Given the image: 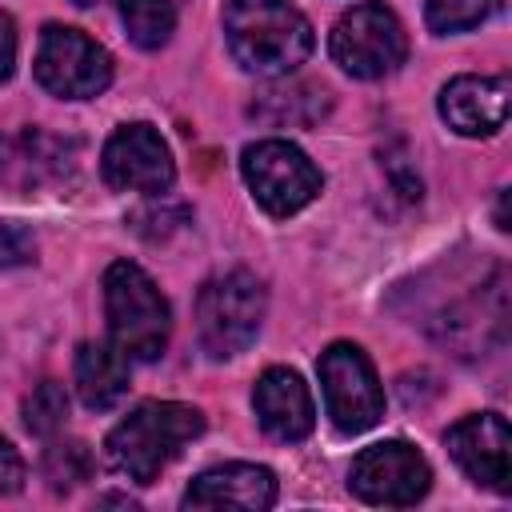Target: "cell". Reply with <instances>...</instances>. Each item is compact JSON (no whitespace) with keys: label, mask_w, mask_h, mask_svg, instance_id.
<instances>
[{"label":"cell","mask_w":512,"mask_h":512,"mask_svg":"<svg viewBox=\"0 0 512 512\" xmlns=\"http://www.w3.org/2000/svg\"><path fill=\"white\" fill-rule=\"evenodd\" d=\"M224 36L236 64L256 76H288L312 52V24L292 0H228Z\"/></svg>","instance_id":"obj_1"},{"label":"cell","mask_w":512,"mask_h":512,"mask_svg":"<svg viewBox=\"0 0 512 512\" xmlns=\"http://www.w3.org/2000/svg\"><path fill=\"white\" fill-rule=\"evenodd\" d=\"M204 432V416L192 404L180 400H148L136 404L104 440L108 464L136 480V484H152L188 440H196Z\"/></svg>","instance_id":"obj_2"},{"label":"cell","mask_w":512,"mask_h":512,"mask_svg":"<svg viewBox=\"0 0 512 512\" xmlns=\"http://www.w3.org/2000/svg\"><path fill=\"white\" fill-rule=\"evenodd\" d=\"M104 312H108L112 344L128 360L164 356L168 332H172L168 300L160 296V288L152 284V276L140 264H132V260L108 264V272H104Z\"/></svg>","instance_id":"obj_3"},{"label":"cell","mask_w":512,"mask_h":512,"mask_svg":"<svg viewBox=\"0 0 512 512\" xmlns=\"http://www.w3.org/2000/svg\"><path fill=\"white\" fill-rule=\"evenodd\" d=\"M264 320V288L252 272L212 276L196 296V332L212 360L240 356Z\"/></svg>","instance_id":"obj_4"},{"label":"cell","mask_w":512,"mask_h":512,"mask_svg":"<svg viewBox=\"0 0 512 512\" xmlns=\"http://www.w3.org/2000/svg\"><path fill=\"white\" fill-rule=\"evenodd\" d=\"M332 60L356 76V80H380L388 72H396L408 56V32L396 20V12L388 4H356L348 8L336 28H332Z\"/></svg>","instance_id":"obj_5"},{"label":"cell","mask_w":512,"mask_h":512,"mask_svg":"<svg viewBox=\"0 0 512 512\" xmlns=\"http://www.w3.org/2000/svg\"><path fill=\"white\" fill-rule=\"evenodd\" d=\"M244 184L268 216H292L312 204L324 188L320 168L288 140H256L240 156Z\"/></svg>","instance_id":"obj_6"},{"label":"cell","mask_w":512,"mask_h":512,"mask_svg":"<svg viewBox=\"0 0 512 512\" xmlns=\"http://www.w3.org/2000/svg\"><path fill=\"white\" fill-rule=\"evenodd\" d=\"M320 392L336 432L360 436L384 416V388L364 348L336 340L320 352Z\"/></svg>","instance_id":"obj_7"},{"label":"cell","mask_w":512,"mask_h":512,"mask_svg":"<svg viewBox=\"0 0 512 512\" xmlns=\"http://www.w3.org/2000/svg\"><path fill=\"white\" fill-rule=\"evenodd\" d=\"M36 80L60 100H88L112 84V56L68 24H48L36 44Z\"/></svg>","instance_id":"obj_8"},{"label":"cell","mask_w":512,"mask_h":512,"mask_svg":"<svg viewBox=\"0 0 512 512\" xmlns=\"http://www.w3.org/2000/svg\"><path fill=\"white\" fill-rule=\"evenodd\" d=\"M428 484H432L428 460L404 440H380L364 448L348 472V488L364 504H384V508L416 504L428 492Z\"/></svg>","instance_id":"obj_9"},{"label":"cell","mask_w":512,"mask_h":512,"mask_svg":"<svg viewBox=\"0 0 512 512\" xmlns=\"http://www.w3.org/2000/svg\"><path fill=\"white\" fill-rule=\"evenodd\" d=\"M100 172L116 192H144V196H164L176 180L172 152L164 136L152 124H120L104 152H100Z\"/></svg>","instance_id":"obj_10"},{"label":"cell","mask_w":512,"mask_h":512,"mask_svg":"<svg viewBox=\"0 0 512 512\" xmlns=\"http://www.w3.org/2000/svg\"><path fill=\"white\" fill-rule=\"evenodd\" d=\"M444 444L468 480H476L480 488H492L500 496L512 492V464H508L512 432L500 412H472V416L456 420L444 432Z\"/></svg>","instance_id":"obj_11"},{"label":"cell","mask_w":512,"mask_h":512,"mask_svg":"<svg viewBox=\"0 0 512 512\" xmlns=\"http://www.w3.org/2000/svg\"><path fill=\"white\" fill-rule=\"evenodd\" d=\"M512 88L504 76H456L440 92V116L460 136H492L508 124Z\"/></svg>","instance_id":"obj_12"},{"label":"cell","mask_w":512,"mask_h":512,"mask_svg":"<svg viewBox=\"0 0 512 512\" xmlns=\"http://www.w3.org/2000/svg\"><path fill=\"white\" fill-rule=\"evenodd\" d=\"M252 408L260 428L272 440H304L316 424V408H312V392L308 384L292 372V368H268L260 372L256 388H252Z\"/></svg>","instance_id":"obj_13"},{"label":"cell","mask_w":512,"mask_h":512,"mask_svg":"<svg viewBox=\"0 0 512 512\" xmlns=\"http://www.w3.org/2000/svg\"><path fill=\"white\" fill-rule=\"evenodd\" d=\"M276 504V476L260 464H220L200 472L188 492L184 508H236V512H264Z\"/></svg>","instance_id":"obj_14"},{"label":"cell","mask_w":512,"mask_h":512,"mask_svg":"<svg viewBox=\"0 0 512 512\" xmlns=\"http://www.w3.org/2000/svg\"><path fill=\"white\" fill-rule=\"evenodd\" d=\"M72 144L44 136V132H20L0 140V180L28 192V188H44L56 184L72 172Z\"/></svg>","instance_id":"obj_15"},{"label":"cell","mask_w":512,"mask_h":512,"mask_svg":"<svg viewBox=\"0 0 512 512\" xmlns=\"http://www.w3.org/2000/svg\"><path fill=\"white\" fill-rule=\"evenodd\" d=\"M76 392L84 408L104 412L128 392V356L116 344H80L76 348Z\"/></svg>","instance_id":"obj_16"},{"label":"cell","mask_w":512,"mask_h":512,"mask_svg":"<svg viewBox=\"0 0 512 512\" xmlns=\"http://www.w3.org/2000/svg\"><path fill=\"white\" fill-rule=\"evenodd\" d=\"M328 112V96L316 84H284V88H268L260 92V100L252 104V116L264 124H316Z\"/></svg>","instance_id":"obj_17"},{"label":"cell","mask_w":512,"mask_h":512,"mask_svg":"<svg viewBox=\"0 0 512 512\" xmlns=\"http://www.w3.org/2000/svg\"><path fill=\"white\" fill-rule=\"evenodd\" d=\"M120 20L136 48H160L176 28V12L168 0H120Z\"/></svg>","instance_id":"obj_18"},{"label":"cell","mask_w":512,"mask_h":512,"mask_svg":"<svg viewBox=\"0 0 512 512\" xmlns=\"http://www.w3.org/2000/svg\"><path fill=\"white\" fill-rule=\"evenodd\" d=\"M496 8H500V0H424V20L432 32L448 36V32L484 24Z\"/></svg>","instance_id":"obj_19"},{"label":"cell","mask_w":512,"mask_h":512,"mask_svg":"<svg viewBox=\"0 0 512 512\" xmlns=\"http://www.w3.org/2000/svg\"><path fill=\"white\" fill-rule=\"evenodd\" d=\"M64 420H68V396H64V388L56 380H40L32 388V396L24 400V424H28V432L48 436V432L64 428Z\"/></svg>","instance_id":"obj_20"},{"label":"cell","mask_w":512,"mask_h":512,"mask_svg":"<svg viewBox=\"0 0 512 512\" xmlns=\"http://www.w3.org/2000/svg\"><path fill=\"white\" fill-rule=\"evenodd\" d=\"M88 476V452L84 444H60L48 452V480L56 488H72Z\"/></svg>","instance_id":"obj_21"},{"label":"cell","mask_w":512,"mask_h":512,"mask_svg":"<svg viewBox=\"0 0 512 512\" xmlns=\"http://www.w3.org/2000/svg\"><path fill=\"white\" fill-rule=\"evenodd\" d=\"M36 256V240L24 224L16 220H0V268H16V264H28Z\"/></svg>","instance_id":"obj_22"},{"label":"cell","mask_w":512,"mask_h":512,"mask_svg":"<svg viewBox=\"0 0 512 512\" xmlns=\"http://www.w3.org/2000/svg\"><path fill=\"white\" fill-rule=\"evenodd\" d=\"M24 488V460L20 452L0 436V496H12Z\"/></svg>","instance_id":"obj_23"},{"label":"cell","mask_w":512,"mask_h":512,"mask_svg":"<svg viewBox=\"0 0 512 512\" xmlns=\"http://www.w3.org/2000/svg\"><path fill=\"white\" fill-rule=\"evenodd\" d=\"M16 68V20L0 12V80H8Z\"/></svg>","instance_id":"obj_24"},{"label":"cell","mask_w":512,"mask_h":512,"mask_svg":"<svg viewBox=\"0 0 512 512\" xmlns=\"http://www.w3.org/2000/svg\"><path fill=\"white\" fill-rule=\"evenodd\" d=\"M72 4H80V8H88V4H100V0H72Z\"/></svg>","instance_id":"obj_25"}]
</instances>
